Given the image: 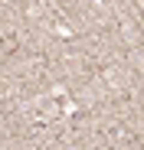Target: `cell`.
<instances>
[]
</instances>
